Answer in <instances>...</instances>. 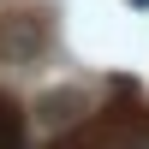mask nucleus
Here are the masks:
<instances>
[{
  "label": "nucleus",
  "instance_id": "39448f33",
  "mask_svg": "<svg viewBox=\"0 0 149 149\" xmlns=\"http://www.w3.org/2000/svg\"><path fill=\"white\" fill-rule=\"evenodd\" d=\"M137 6H149V0H137Z\"/></svg>",
  "mask_w": 149,
  "mask_h": 149
},
{
  "label": "nucleus",
  "instance_id": "f03ea898",
  "mask_svg": "<svg viewBox=\"0 0 149 149\" xmlns=\"http://www.w3.org/2000/svg\"><path fill=\"white\" fill-rule=\"evenodd\" d=\"M42 48H48V18L42 12H12V18H0V60H6V66H30Z\"/></svg>",
  "mask_w": 149,
  "mask_h": 149
},
{
  "label": "nucleus",
  "instance_id": "20e7f679",
  "mask_svg": "<svg viewBox=\"0 0 149 149\" xmlns=\"http://www.w3.org/2000/svg\"><path fill=\"white\" fill-rule=\"evenodd\" d=\"M0 149H30V125L6 95H0Z\"/></svg>",
  "mask_w": 149,
  "mask_h": 149
},
{
  "label": "nucleus",
  "instance_id": "f257e3e1",
  "mask_svg": "<svg viewBox=\"0 0 149 149\" xmlns=\"http://www.w3.org/2000/svg\"><path fill=\"white\" fill-rule=\"evenodd\" d=\"M66 149H149V107H137V102L102 107L72 131Z\"/></svg>",
  "mask_w": 149,
  "mask_h": 149
},
{
  "label": "nucleus",
  "instance_id": "7ed1b4c3",
  "mask_svg": "<svg viewBox=\"0 0 149 149\" xmlns=\"http://www.w3.org/2000/svg\"><path fill=\"white\" fill-rule=\"evenodd\" d=\"M72 107H84V90H54V95L36 102V119H42V125H66Z\"/></svg>",
  "mask_w": 149,
  "mask_h": 149
}]
</instances>
